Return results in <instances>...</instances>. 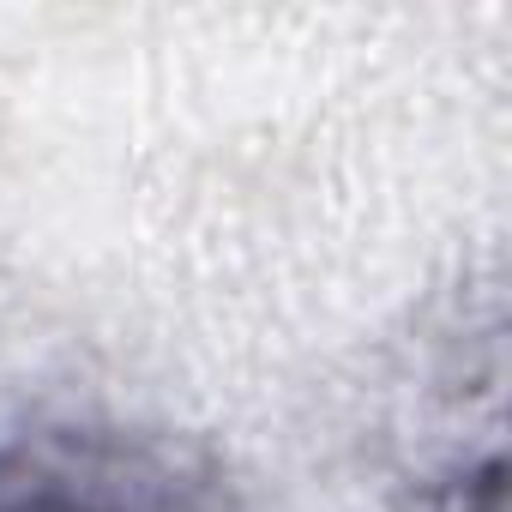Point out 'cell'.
<instances>
[{"label":"cell","instance_id":"1","mask_svg":"<svg viewBox=\"0 0 512 512\" xmlns=\"http://www.w3.org/2000/svg\"><path fill=\"white\" fill-rule=\"evenodd\" d=\"M0 512H260V506L193 440L121 422H43L0 440Z\"/></svg>","mask_w":512,"mask_h":512}]
</instances>
